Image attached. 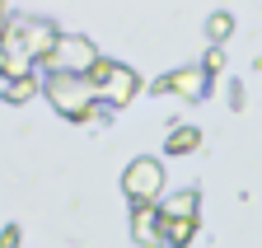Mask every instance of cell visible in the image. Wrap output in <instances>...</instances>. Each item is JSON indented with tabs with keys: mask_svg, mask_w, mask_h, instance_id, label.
<instances>
[{
	"mask_svg": "<svg viewBox=\"0 0 262 248\" xmlns=\"http://www.w3.org/2000/svg\"><path fill=\"white\" fill-rule=\"evenodd\" d=\"M122 192L131 197V206H159V192H164V164L141 154L131 160L126 173H122Z\"/></svg>",
	"mask_w": 262,
	"mask_h": 248,
	"instance_id": "cell-5",
	"label": "cell"
},
{
	"mask_svg": "<svg viewBox=\"0 0 262 248\" xmlns=\"http://www.w3.org/2000/svg\"><path fill=\"white\" fill-rule=\"evenodd\" d=\"M196 145H202V131L196 127H173L169 136H164V150L169 154H192Z\"/></svg>",
	"mask_w": 262,
	"mask_h": 248,
	"instance_id": "cell-11",
	"label": "cell"
},
{
	"mask_svg": "<svg viewBox=\"0 0 262 248\" xmlns=\"http://www.w3.org/2000/svg\"><path fill=\"white\" fill-rule=\"evenodd\" d=\"M202 71H206V75H220V71H225V52H220V47H206Z\"/></svg>",
	"mask_w": 262,
	"mask_h": 248,
	"instance_id": "cell-13",
	"label": "cell"
},
{
	"mask_svg": "<svg viewBox=\"0 0 262 248\" xmlns=\"http://www.w3.org/2000/svg\"><path fill=\"white\" fill-rule=\"evenodd\" d=\"M131 239L141 248H164V220L159 206H131Z\"/></svg>",
	"mask_w": 262,
	"mask_h": 248,
	"instance_id": "cell-7",
	"label": "cell"
},
{
	"mask_svg": "<svg viewBox=\"0 0 262 248\" xmlns=\"http://www.w3.org/2000/svg\"><path fill=\"white\" fill-rule=\"evenodd\" d=\"M229 33H234V14H229V10H215V14L206 19V38H211V47H220Z\"/></svg>",
	"mask_w": 262,
	"mask_h": 248,
	"instance_id": "cell-12",
	"label": "cell"
},
{
	"mask_svg": "<svg viewBox=\"0 0 262 248\" xmlns=\"http://www.w3.org/2000/svg\"><path fill=\"white\" fill-rule=\"evenodd\" d=\"M47 99L66 122H89V117H103L98 112V89L89 84V75H47Z\"/></svg>",
	"mask_w": 262,
	"mask_h": 248,
	"instance_id": "cell-2",
	"label": "cell"
},
{
	"mask_svg": "<svg viewBox=\"0 0 262 248\" xmlns=\"http://www.w3.org/2000/svg\"><path fill=\"white\" fill-rule=\"evenodd\" d=\"M56 42H61V28L52 19H33V14H10L5 33H0V52L24 56L28 66H42V61L56 52Z\"/></svg>",
	"mask_w": 262,
	"mask_h": 248,
	"instance_id": "cell-1",
	"label": "cell"
},
{
	"mask_svg": "<svg viewBox=\"0 0 262 248\" xmlns=\"http://www.w3.org/2000/svg\"><path fill=\"white\" fill-rule=\"evenodd\" d=\"M206 89H211V75L202 71V61H196V66H183V71H169L164 80H155L150 94H183L187 103H202Z\"/></svg>",
	"mask_w": 262,
	"mask_h": 248,
	"instance_id": "cell-6",
	"label": "cell"
},
{
	"mask_svg": "<svg viewBox=\"0 0 262 248\" xmlns=\"http://www.w3.org/2000/svg\"><path fill=\"white\" fill-rule=\"evenodd\" d=\"M164 220V243L169 248H187L196 239V215H159Z\"/></svg>",
	"mask_w": 262,
	"mask_h": 248,
	"instance_id": "cell-8",
	"label": "cell"
},
{
	"mask_svg": "<svg viewBox=\"0 0 262 248\" xmlns=\"http://www.w3.org/2000/svg\"><path fill=\"white\" fill-rule=\"evenodd\" d=\"M38 89H47V84H38V75H24V80H0V94H5V103H28Z\"/></svg>",
	"mask_w": 262,
	"mask_h": 248,
	"instance_id": "cell-10",
	"label": "cell"
},
{
	"mask_svg": "<svg viewBox=\"0 0 262 248\" xmlns=\"http://www.w3.org/2000/svg\"><path fill=\"white\" fill-rule=\"evenodd\" d=\"M89 84L98 89V99H103L108 108H126L131 99L141 94V75L131 71V66H122V61H98L94 66V75H89Z\"/></svg>",
	"mask_w": 262,
	"mask_h": 248,
	"instance_id": "cell-3",
	"label": "cell"
},
{
	"mask_svg": "<svg viewBox=\"0 0 262 248\" xmlns=\"http://www.w3.org/2000/svg\"><path fill=\"white\" fill-rule=\"evenodd\" d=\"M5 248H19V225H5Z\"/></svg>",
	"mask_w": 262,
	"mask_h": 248,
	"instance_id": "cell-14",
	"label": "cell"
},
{
	"mask_svg": "<svg viewBox=\"0 0 262 248\" xmlns=\"http://www.w3.org/2000/svg\"><path fill=\"white\" fill-rule=\"evenodd\" d=\"M196 206H202V192L183 188V192H173V197L159 201V215H196Z\"/></svg>",
	"mask_w": 262,
	"mask_h": 248,
	"instance_id": "cell-9",
	"label": "cell"
},
{
	"mask_svg": "<svg viewBox=\"0 0 262 248\" xmlns=\"http://www.w3.org/2000/svg\"><path fill=\"white\" fill-rule=\"evenodd\" d=\"M98 61H103V52H98L89 38H80V33H61L56 52L42 61V66H47V75H94Z\"/></svg>",
	"mask_w": 262,
	"mask_h": 248,
	"instance_id": "cell-4",
	"label": "cell"
}]
</instances>
